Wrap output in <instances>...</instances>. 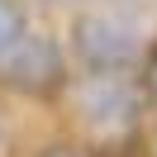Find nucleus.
I'll return each instance as SVG.
<instances>
[{
    "label": "nucleus",
    "instance_id": "nucleus-1",
    "mask_svg": "<svg viewBox=\"0 0 157 157\" xmlns=\"http://www.w3.org/2000/svg\"><path fill=\"white\" fill-rule=\"evenodd\" d=\"M67 67H62V48L48 38V33H33L24 29L10 48L0 52V81L24 95H52L62 86Z\"/></svg>",
    "mask_w": 157,
    "mask_h": 157
},
{
    "label": "nucleus",
    "instance_id": "nucleus-5",
    "mask_svg": "<svg viewBox=\"0 0 157 157\" xmlns=\"http://www.w3.org/2000/svg\"><path fill=\"white\" fill-rule=\"evenodd\" d=\"M152 90H157V71H152Z\"/></svg>",
    "mask_w": 157,
    "mask_h": 157
},
{
    "label": "nucleus",
    "instance_id": "nucleus-2",
    "mask_svg": "<svg viewBox=\"0 0 157 157\" xmlns=\"http://www.w3.org/2000/svg\"><path fill=\"white\" fill-rule=\"evenodd\" d=\"M76 43H81V52H86L95 67H119V62H128L133 48H138L133 29L114 24L109 14H90V19H81V24H76Z\"/></svg>",
    "mask_w": 157,
    "mask_h": 157
},
{
    "label": "nucleus",
    "instance_id": "nucleus-4",
    "mask_svg": "<svg viewBox=\"0 0 157 157\" xmlns=\"http://www.w3.org/2000/svg\"><path fill=\"white\" fill-rule=\"evenodd\" d=\"M43 157H86V152H76V147H52V152H43Z\"/></svg>",
    "mask_w": 157,
    "mask_h": 157
},
{
    "label": "nucleus",
    "instance_id": "nucleus-3",
    "mask_svg": "<svg viewBox=\"0 0 157 157\" xmlns=\"http://www.w3.org/2000/svg\"><path fill=\"white\" fill-rule=\"evenodd\" d=\"M24 29H29V24H24V14L14 10V0H0V52L10 48V43L19 38Z\"/></svg>",
    "mask_w": 157,
    "mask_h": 157
}]
</instances>
